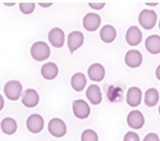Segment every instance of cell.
<instances>
[{
	"label": "cell",
	"instance_id": "cell-1",
	"mask_svg": "<svg viewBox=\"0 0 160 141\" xmlns=\"http://www.w3.org/2000/svg\"><path fill=\"white\" fill-rule=\"evenodd\" d=\"M30 53L34 60H36L37 62H42L50 57L51 50L47 43L43 41H38L32 45L30 49Z\"/></svg>",
	"mask_w": 160,
	"mask_h": 141
},
{
	"label": "cell",
	"instance_id": "cell-2",
	"mask_svg": "<svg viewBox=\"0 0 160 141\" xmlns=\"http://www.w3.org/2000/svg\"><path fill=\"white\" fill-rule=\"evenodd\" d=\"M22 92V86L18 80H9L4 86V94L8 99L11 101H16L21 97Z\"/></svg>",
	"mask_w": 160,
	"mask_h": 141
},
{
	"label": "cell",
	"instance_id": "cell-3",
	"mask_svg": "<svg viewBox=\"0 0 160 141\" xmlns=\"http://www.w3.org/2000/svg\"><path fill=\"white\" fill-rule=\"evenodd\" d=\"M158 21V15L155 10L152 9H143L139 15L140 24L146 30H150L155 27Z\"/></svg>",
	"mask_w": 160,
	"mask_h": 141
},
{
	"label": "cell",
	"instance_id": "cell-4",
	"mask_svg": "<svg viewBox=\"0 0 160 141\" xmlns=\"http://www.w3.org/2000/svg\"><path fill=\"white\" fill-rule=\"evenodd\" d=\"M48 130L52 137L63 138L67 134V125L63 120L59 118H53L49 122Z\"/></svg>",
	"mask_w": 160,
	"mask_h": 141
},
{
	"label": "cell",
	"instance_id": "cell-5",
	"mask_svg": "<svg viewBox=\"0 0 160 141\" xmlns=\"http://www.w3.org/2000/svg\"><path fill=\"white\" fill-rule=\"evenodd\" d=\"M72 110H73L75 117H77L78 119H82V120L87 119L90 115V112H91V109H90L88 103L82 99L73 101Z\"/></svg>",
	"mask_w": 160,
	"mask_h": 141
},
{
	"label": "cell",
	"instance_id": "cell-6",
	"mask_svg": "<svg viewBox=\"0 0 160 141\" xmlns=\"http://www.w3.org/2000/svg\"><path fill=\"white\" fill-rule=\"evenodd\" d=\"M26 127L29 132L33 134H38L44 127V120L39 114H32L27 118Z\"/></svg>",
	"mask_w": 160,
	"mask_h": 141
},
{
	"label": "cell",
	"instance_id": "cell-7",
	"mask_svg": "<svg viewBox=\"0 0 160 141\" xmlns=\"http://www.w3.org/2000/svg\"><path fill=\"white\" fill-rule=\"evenodd\" d=\"M101 23V18L98 14L94 13V12H90L87 13L82 20V25L83 27L89 31V32H95L98 30V28L99 27Z\"/></svg>",
	"mask_w": 160,
	"mask_h": 141
},
{
	"label": "cell",
	"instance_id": "cell-8",
	"mask_svg": "<svg viewBox=\"0 0 160 141\" xmlns=\"http://www.w3.org/2000/svg\"><path fill=\"white\" fill-rule=\"evenodd\" d=\"M84 41V36L80 31H73L68 36V47L69 51L73 53L79 48H81Z\"/></svg>",
	"mask_w": 160,
	"mask_h": 141
},
{
	"label": "cell",
	"instance_id": "cell-9",
	"mask_svg": "<svg viewBox=\"0 0 160 141\" xmlns=\"http://www.w3.org/2000/svg\"><path fill=\"white\" fill-rule=\"evenodd\" d=\"M128 125L132 129H141L144 125L145 120L143 114L140 110H132L129 112L127 118Z\"/></svg>",
	"mask_w": 160,
	"mask_h": 141
},
{
	"label": "cell",
	"instance_id": "cell-10",
	"mask_svg": "<svg viewBox=\"0 0 160 141\" xmlns=\"http://www.w3.org/2000/svg\"><path fill=\"white\" fill-rule=\"evenodd\" d=\"M48 39L54 48H62L65 43V33L61 28L54 27L48 34Z\"/></svg>",
	"mask_w": 160,
	"mask_h": 141
},
{
	"label": "cell",
	"instance_id": "cell-11",
	"mask_svg": "<svg viewBox=\"0 0 160 141\" xmlns=\"http://www.w3.org/2000/svg\"><path fill=\"white\" fill-rule=\"evenodd\" d=\"M39 102V95L34 89H27L22 96V103L26 108H35Z\"/></svg>",
	"mask_w": 160,
	"mask_h": 141
},
{
	"label": "cell",
	"instance_id": "cell-12",
	"mask_svg": "<svg viewBox=\"0 0 160 141\" xmlns=\"http://www.w3.org/2000/svg\"><path fill=\"white\" fill-rule=\"evenodd\" d=\"M125 63L130 68H137L142 63V55L137 50H130L125 56Z\"/></svg>",
	"mask_w": 160,
	"mask_h": 141
},
{
	"label": "cell",
	"instance_id": "cell-13",
	"mask_svg": "<svg viewBox=\"0 0 160 141\" xmlns=\"http://www.w3.org/2000/svg\"><path fill=\"white\" fill-rule=\"evenodd\" d=\"M142 39V33L137 26H130L126 34V40L130 46H138Z\"/></svg>",
	"mask_w": 160,
	"mask_h": 141
},
{
	"label": "cell",
	"instance_id": "cell-14",
	"mask_svg": "<svg viewBox=\"0 0 160 141\" xmlns=\"http://www.w3.org/2000/svg\"><path fill=\"white\" fill-rule=\"evenodd\" d=\"M105 68L101 64L96 63L89 66L88 68V77L93 81H101L105 78Z\"/></svg>",
	"mask_w": 160,
	"mask_h": 141
},
{
	"label": "cell",
	"instance_id": "cell-15",
	"mask_svg": "<svg viewBox=\"0 0 160 141\" xmlns=\"http://www.w3.org/2000/svg\"><path fill=\"white\" fill-rule=\"evenodd\" d=\"M142 93L141 89L138 87H131L127 94V103L132 108L138 107L142 103Z\"/></svg>",
	"mask_w": 160,
	"mask_h": 141
},
{
	"label": "cell",
	"instance_id": "cell-16",
	"mask_svg": "<svg viewBox=\"0 0 160 141\" xmlns=\"http://www.w3.org/2000/svg\"><path fill=\"white\" fill-rule=\"evenodd\" d=\"M86 97L91 104L97 106L102 101V94L98 85L92 84L86 90Z\"/></svg>",
	"mask_w": 160,
	"mask_h": 141
},
{
	"label": "cell",
	"instance_id": "cell-17",
	"mask_svg": "<svg viewBox=\"0 0 160 141\" xmlns=\"http://www.w3.org/2000/svg\"><path fill=\"white\" fill-rule=\"evenodd\" d=\"M41 75L45 80H54L58 75V66L54 63H46L41 67Z\"/></svg>",
	"mask_w": 160,
	"mask_h": 141
},
{
	"label": "cell",
	"instance_id": "cell-18",
	"mask_svg": "<svg viewBox=\"0 0 160 141\" xmlns=\"http://www.w3.org/2000/svg\"><path fill=\"white\" fill-rule=\"evenodd\" d=\"M145 48L151 54L160 53V36L158 35H152L145 40Z\"/></svg>",
	"mask_w": 160,
	"mask_h": 141
},
{
	"label": "cell",
	"instance_id": "cell-19",
	"mask_svg": "<svg viewBox=\"0 0 160 141\" xmlns=\"http://www.w3.org/2000/svg\"><path fill=\"white\" fill-rule=\"evenodd\" d=\"M100 38L104 43H112L116 38V30L112 25H104L100 30Z\"/></svg>",
	"mask_w": 160,
	"mask_h": 141
},
{
	"label": "cell",
	"instance_id": "cell-20",
	"mask_svg": "<svg viewBox=\"0 0 160 141\" xmlns=\"http://www.w3.org/2000/svg\"><path fill=\"white\" fill-rule=\"evenodd\" d=\"M70 83H71V87L73 88L75 92H82L85 88L87 80H86L85 76L82 73L78 72V73H75L71 77Z\"/></svg>",
	"mask_w": 160,
	"mask_h": 141
},
{
	"label": "cell",
	"instance_id": "cell-21",
	"mask_svg": "<svg viewBox=\"0 0 160 141\" xmlns=\"http://www.w3.org/2000/svg\"><path fill=\"white\" fill-rule=\"evenodd\" d=\"M1 130L4 134L6 135H13L17 131V123L14 119L12 118H5L1 122Z\"/></svg>",
	"mask_w": 160,
	"mask_h": 141
},
{
	"label": "cell",
	"instance_id": "cell-22",
	"mask_svg": "<svg viewBox=\"0 0 160 141\" xmlns=\"http://www.w3.org/2000/svg\"><path fill=\"white\" fill-rule=\"evenodd\" d=\"M159 100V94L157 89L150 88L145 92L144 95V103L147 107L153 108L155 107Z\"/></svg>",
	"mask_w": 160,
	"mask_h": 141
},
{
	"label": "cell",
	"instance_id": "cell-23",
	"mask_svg": "<svg viewBox=\"0 0 160 141\" xmlns=\"http://www.w3.org/2000/svg\"><path fill=\"white\" fill-rule=\"evenodd\" d=\"M81 141H98V136L94 130L86 129L82 134Z\"/></svg>",
	"mask_w": 160,
	"mask_h": 141
},
{
	"label": "cell",
	"instance_id": "cell-24",
	"mask_svg": "<svg viewBox=\"0 0 160 141\" xmlns=\"http://www.w3.org/2000/svg\"><path fill=\"white\" fill-rule=\"evenodd\" d=\"M19 7H20V10L23 14H31L35 9L36 4L35 3H20Z\"/></svg>",
	"mask_w": 160,
	"mask_h": 141
},
{
	"label": "cell",
	"instance_id": "cell-25",
	"mask_svg": "<svg viewBox=\"0 0 160 141\" xmlns=\"http://www.w3.org/2000/svg\"><path fill=\"white\" fill-rule=\"evenodd\" d=\"M140 137L138 134H136L135 132H128L125 137H124V141H140Z\"/></svg>",
	"mask_w": 160,
	"mask_h": 141
},
{
	"label": "cell",
	"instance_id": "cell-26",
	"mask_svg": "<svg viewBox=\"0 0 160 141\" xmlns=\"http://www.w3.org/2000/svg\"><path fill=\"white\" fill-rule=\"evenodd\" d=\"M143 141H160V139L157 134H155V133H150V134L146 135V137L144 138Z\"/></svg>",
	"mask_w": 160,
	"mask_h": 141
},
{
	"label": "cell",
	"instance_id": "cell-27",
	"mask_svg": "<svg viewBox=\"0 0 160 141\" xmlns=\"http://www.w3.org/2000/svg\"><path fill=\"white\" fill-rule=\"evenodd\" d=\"M90 7H92L95 10H100L105 7V3H89L88 4Z\"/></svg>",
	"mask_w": 160,
	"mask_h": 141
},
{
	"label": "cell",
	"instance_id": "cell-28",
	"mask_svg": "<svg viewBox=\"0 0 160 141\" xmlns=\"http://www.w3.org/2000/svg\"><path fill=\"white\" fill-rule=\"evenodd\" d=\"M4 105H5V102H4V99H3V96L0 95V111L3 109L4 108Z\"/></svg>",
	"mask_w": 160,
	"mask_h": 141
},
{
	"label": "cell",
	"instance_id": "cell-29",
	"mask_svg": "<svg viewBox=\"0 0 160 141\" xmlns=\"http://www.w3.org/2000/svg\"><path fill=\"white\" fill-rule=\"evenodd\" d=\"M40 7H51L52 4V3H39L38 4Z\"/></svg>",
	"mask_w": 160,
	"mask_h": 141
},
{
	"label": "cell",
	"instance_id": "cell-30",
	"mask_svg": "<svg viewBox=\"0 0 160 141\" xmlns=\"http://www.w3.org/2000/svg\"><path fill=\"white\" fill-rule=\"evenodd\" d=\"M156 76H157V78L160 80V65L158 66V68L156 70Z\"/></svg>",
	"mask_w": 160,
	"mask_h": 141
},
{
	"label": "cell",
	"instance_id": "cell-31",
	"mask_svg": "<svg viewBox=\"0 0 160 141\" xmlns=\"http://www.w3.org/2000/svg\"><path fill=\"white\" fill-rule=\"evenodd\" d=\"M146 6H150V7H156L158 5V3H146Z\"/></svg>",
	"mask_w": 160,
	"mask_h": 141
},
{
	"label": "cell",
	"instance_id": "cell-32",
	"mask_svg": "<svg viewBox=\"0 0 160 141\" xmlns=\"http://www.w3.org/2000/svg\"><path fill=\"white\" fill-rule=\"evenodd\" d=\"M4 5L7 7H13V6H15V3H5Z\"/></svg>",
	"mask_w": 160,
	"mask_h": 141
},
{
	"label": "cell",
	"instance_id": "cell-33",
	"mask_svg": "<svg viewBox=\"0 0 160 141\" xmlns=\"http://www.w3.org/2000/svg\"><path fill=\"white\" fill-rule=\"evenodd\" d=\"M158 111H159V114H160V106H159V109H158Z\"/></svg>",
	"mask_w": 160,
	"mask_h": 141
},
{
	"label": "cell",
	"instance_id": "cell-34",
	"mask_svg": "<svg viewBox=\"0 0 160 141\" xmlns=\"http://www.w3.org/2000/svg\"><path fill=\"white\" fill-rule=\"evenodd\" d=\"M159 29H160V20H159Z\"/></svg>",
	"mask_w": 160,
	"mask_h": 141
}]
</instances>
